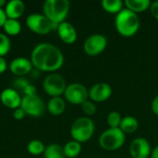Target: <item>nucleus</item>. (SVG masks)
<instances>
[{"instance_id": "19", "label": "nucleus", "mask_w": 158, "mask_h": 158, "mask_svg": "<svg viewBox=\"0 0 158 158\" xmlns=\"http://www.w3.org/2000/svg\"><path fill=\"white\" fill-rule=\"evenodd\" d=\"M138 127H139V122L137 118L131 116H127L122 118L119 129L125 134H131L138 130Z\"/></svg>"}, {"instance_id": "16", "label": "nucleus", "mask_w": 158, "mask_h": 158, "mask_svg": "<svg viewBox=\"0 0 158 158\" xmlns=\"http://www.w3.org/2000/svg\"><path fill=\"white\" fill-rule=\"evenodd\" d=\"M4 10L7 19H18L25 11V4L21 0H11L6 3Z\"/></svg>"}, {"instance_id": "22", "label": "nucleus", "mask_w": 158, "mask_h": 158, "mask_svg": "<svg viewBox=\"0 0 158 158\" xmlns=\"http://www.w3.org/2000/svg\"><path fill=\"white\" fill-rule=\"evenodd\" d=\"M44 156V158H66L63 147L56 143H52L46 146Z\"/></svg>"}, {"instance_id": "3", "label": "nucleus", "mask_w": 158, "mask_h": 158, "mask_svg": "<svg viewBox=\"0 0 158 158\" xmlns=\"http://www.w3.org/2000/svg\"><path fill=\"white\" fill-rule=\"evenodd\" d=\"M69 11L68 0H46L43 5V14L56 25L64 22Z\"/></svg>"}, {"instance_id": "8", "label": "nucleus", "mask_w": 158, "mask_h": 158, "mask_svg": "<svg viewBox=\"0 0 158 158\" xmlns=\"http://www.w3.org/2000/svg\"><path fill=\"white\" fill-rule=\"evenodd\" d=\"M20 107L23 109L27 116H30L31 118H39L44 114L46 106L43 99L35 94L23 96L21 99Z\"/></svg>"}, {"instance_id": "35", "label": "nucleus", "mask_w": 158, "mask_h": 158, "mask_svg": "<svg viewBox=\"0 0 158 158\" xmlns=\"http://www.w3.org/2000/svg\"><path fill=\"white\" fill-rule=\"evenodd\" d=\"M151 158H158V145L156 146L151 152Z\"/></svg>"}, {"instance_id": "36", "label": "nucleus", "mask_w": 158, "mask_h": 158, "mask_svg": "<svg viewBox=\"0 0 158 158\" xmlns=\"http://www.w3.org/2000/svg\"><path fill=\"white\" fill-rule=\"evenodd\" d=\"M6 0H0V8H5V6H6Z\"/></svg>"}, {"instance_id": "14", "label": "nucleus", "mask_w": 158, "mask_h": 158, "mask_svg": "<svg viewBox=\"0 0 158 158\" xmlns=\"http://www.w3.org/2000/svg\"><path fill=\"white\" fill-rule=\"evenodd\" d=\"M21 99L22 97L19 93L14 88H6L3 90L0 94V101L3 106L13 110L20 107Z\"/></svg>"}, {"instance_id": "5", "label": "nucleus", "mask_w": 158, "mask_h": 158, "mask_svg": "<svg viewBox=\"0 0 158 158\" xmlns=\"http://www.w3.org/2000/svg\"><path fill=\"white\" fill-rule=\"evenodd\" d=\"M125 133L119 129L109 128L102 132L99 137L100 146L106 151H116L121 148L125 143Z\"/></svg>"}, {"instance_id": "12", "label": "nucleus", "mask_w": 158, "mask_h": 158, "mask_svg": "<svg viewBox=\"0 0 158 158\" xmlns=\"http://www.w3.org/2000/svg\"><path fill=\"white\" fill-rule=\"evenodd\" d=\"M112 87L106 82H98L89 90V98L92 102H105L112 95Z\"/></svg>"}, {"instance_id": "31", "label": "nucleus", "mask_w": 158, "mask_h": 158, "mask_svg": "<svg viewBox=\"0 0 158 158\" xmlns=\"http://www.w3.org/2000/svg\"><path fill=\"white\" fill-rule=\"evenodd\" d=\"M150 9H151V14L153 15V17L158 20V1L153 2L151 4Z\"/></svg>"}, {"instance_id": "33", "label": "nucleus", "mask_w": 158, "mask_h": 158, "mask_svg": "<svg viewBox=\"0 0 158 158\" xmlns=\"http://www.w3.org/2000/svg\"><path fill=\"white\" fill-rule=\"evenodd\" d=\"M7 67H8V66H7L6 60L4 57L0 56V74H3V73L6 70Z\"/></svg>"}, {"instance_id": "26", "label": "nucleus", "mask_w": 158, "mask_h": 158, "mask_svg": "<svg viewBox=\"0 0 158 158\" xmlns=\"http://www.w3.org/2000/svg\"><path fill=\"white\" fill-rule=\"evenodd\" d=\"M11 48V43L8 36L0 32V56L4 57L8 54Z\"/></svg>"}, {"instance_id": "20", "label": "nucleus", "mask_w": 158, "mask_h": 158, "mask_svg": "<svg viewBox=\"0 0 158 158\" xmlns=\"http://www.w3.org/2000/svg\"><path fill=\"white\" fill-rule=\"evenodd\" d=\"M65 156L68 158L77 157L81 152V143L76 141H69L63 146Z\"/></svg>"}, {"instance_id": "15", "label": "nucleus", "mask_w": 158, "mask_h": 158, "mask_svg": "<svg viewBox=\"0 0 158 158\" xmlns=\"http://www.w3.org/2000/svg\"><path fill=\"white\" fill-rule=\"evenodd\" d=\"M57 33L60 40L68 44H71L77 40V31L74 26L67 21L60 23L57 27Z\"/></svg>"}, {"instance_id": "4", "label": "nucleus", "mask_w": 158, "mask_h": 158, "mask_svg": "<svg viewBox=\"0 0 158 158\" xmlns=\"http://www.w3.org/2000/svg\"><path fill=\"white\" fill-rule=\"evenodd\" d=\"M94 132V123L88 117H81L74 120L70 127V135L73 141L80 143L88 142Z\"/></svg>"}, {"instance_id": "23", "label": "nucleus", "mask_w": 158, "mask_h": 158, "mask_svg": "<svg viewBox=\"0 0 158 158\" xmlns=\"http://www.w3.org/2000/svg\"><path fill=\"white\" fill-rule=\"evenodd\" d=\"M102 7L108 13L118 14L123 9V2L120 0H103Z\"/></svg>"}, {"instance_id": "1", "label": "nucleus", "mask_w": 158, "mask_h": 158, "mask_svg": "<svg viewBox=\"0 0 158 158\" xmlns=\"http://www.w3.org/2000/svg\"><path fill=\"white\" fill-rule=\"evenodd\" d=\"M31 61L33 68L40 71L54 73L60 69L64 64L62 52L53 44H38L31 51Z\"/></svg>"}, {"instance_id": "28", "label": "nucleus", "mask_w": 158, "mask_h": 158, "mask_svg": "<svg viewBox=\"0 0 158 158\" xmlns=\"http://www.w3.org/2000/svg\"><path fill=\"white\" fill-rule=\"evenodd\" d=\"M30 84L29 81L27 79H25L24 77H18L14 82H13V85H14V89L17 90L18 92L19 91H24L25 88Z\"/></svg>"}, {"instance_id": "10", "label": "nucleus", "mask_w": 158, "mask_h": 158, "mask_svg": "<svg viewBox=\"0 0 158 158\" xmlns=\"http://www.w3.org/2000/svg\"><path fill=\"white\" fill-rule=\"evenodd\" d=\"M107 39L105 35L95 33L90 35L84 42L83 49L84 52L91 56H98L106 48Z\"/></svg>"}, {"instance_id": "34", "label": "nucleus", "mask_w": 158, "mask_h": 158, "mask_svg": "<svg viewBox=\"0 0 158 158\" xmlns=\"http://www.w3.org/2000/svg\"><path fill=\"white\" fill-rule=\"evenodd\" d=\"M6 19H7V17L5 13L4 8H0V28H3Z\"/></svg>"}, {"instance_id": "21", "label": "nucleus", "mask_w": 158, "mask_h": 158, "mask_svg": "<svg viewBox=\"0 0 158 158\" xmlns=\"http://www.w3.org/2000/svg\"><path fill=\"white\" fill-rule=\"evenodd\" d=\"M5 34L7 36H16L21 31V24L18 19H7L3 26Z\"/></svg>"}, {"instance_id": "6", "label": "nucleus", "mask_w": 158, "mask_h": 158, "mask_svg": "<svg viewBox=\"0 0 158 158\" xmlns=\"http://www.w3.org/2000/svg\"><path fill=\"white\" fill-rule=\"evenodd\" d=\"M26 25L30 31L36 34L44 35L52 30H57L58 25L52 23L44 14L32 13L26 18Z\"/></svg>"}, {"instance_id": "29", "label": "nucleus", "mask_w": 158, "mask_h": 158, "mask_svg": "<svg viewBox=\"0 0 158 158\" xmlns=\"http://www.w3.org/2000/svg\"><path fill=\"white\" fill-rule=\"evenodd\" d=\"M25 116H27V115L25 114V112L23 111V109L21 107H19L13 111V118L16 120H22L25 118Z\"/></svg>"}, {"instance_id": "11", "label": "nucleus", "mask_w": 158, "mask_h": 158, "mask_svg": "<svg viewBox=\"0 0 158 158\" xmlns=\"http://www.w3.org/2000/svg\"><path fill=\"white\" fill-rule=\"evenodd\" d=\"M9 70L17 77H23L32 71L33 66L31 59L24 56H18L11 60L8 65Z\"/></svg>"}, {"instance_id": "2", "label": "nucleus", "mask_w": 158, "mask_h": 158, "mask_svg": "<svg viewBox=\"0 0 158 158\" xmlns=\"http://www.w3.org/2000/svg\"><path fill=\"white\" fill-rule=\"evenodd\" d=\"M115 26L121 36L131 37L139 31L140 19L136 13L128 8H123L116 16Z\"/></svg>"}, {"instance_id": "27", "label": "nucleus", "mask_w": 158, "mask_h": 158, "mask_svg": "<svg viewBox=\"0 0 158 158\" xmlns=\"http://www.w3.org/2000/svg\"><path fill=\"white\" fill-rule=\"evenodd\" d=\"M81 108L82 111L84 112V114H86L87 116H94L96 113V106L94 102L92 101H85L82 105H81Z\"/></svg>"}, {"instance_id": "25", "label": "nucleus", "mask_w": 158, "mask_h": 158, "mask_svg": "<svg viewBox=\"0 0 158 158\" xmlns=\"http://www.w3.org/2000/svg\"><path fill=\"white\" fill-rule=\"evenodd\" d=\"M121 120H122V117H121V115H120L118 112H117V111H112V112H110V113L107 115V118H106L107 124H108L109 128H112V129L119 128L120 123H121Z\"/></svg>"}, {"instance_id": "30", "label": "nucleus", "mask_w": 158, "mask_h": 158, "mask_svg": "<svg viewBox=\"0 0 158 158\" xmlns=\"http://www.w3.org/2000/svg\"><path fill=\"white\" fill-rule=\"evenodd\" d=\"M24 96H30V95H35L36 94V88L34 85H32L31 83H30L26 88L25 90L22 92Z\"/></svg>"}, {"instance_id": "32", "label": "nucleus", "mask_w": 158, "mask_h": 158, "mask_svg": "<svg viewBox=\"0 0 158 158\" xmlns=\"http://www.w3.org/2000/svg\"><path fill=\"white\" fill-rule=\"evenodd\" d=\"M151 108H152V111L154 112V114L158 116V94L154 98V100L151 104Z\"/></svg>"}, {"instance_id": "9", "label": "nucleus", "mask_w": 158, "mask_h": 158, "mask_svg": "<svg viewBox=\"0 0 158 158\" xmlns=\"http://www.w3.org/2000/svg\"><path fill=\"white\" fill-rule=\"evenodd\" d=\"M65 99L72 105H82L89 98V91L81 83H70L64 93Z\"/></svg>"}, {"instance_id": "17", "label": "nucleus", "mask_w": 158, "mask_h": 158, "mask_svg": "<svg viewBox=\"0 0 158 158\" xmlns=\"http://www.w3.org/2000/svg\"><path fill=\"white\" fill-rule=\"evenodd\" d=\"M47 111L53 116H59L66 109V103L62 97H51L46 104Z\"/></svg>"}, {"instance_id": "7", "label": "nucleus", "mask_w": 158, "mask_h": 158, "mask_svg": "<svg viewBox=\"0 0 158 158\" xmlns=\"http://www.w3.org/2000/svg\"><path fill=\"white\" fill-rule=\"evenodd\" d=\"M67 86L66 80L56 72L48 74L43 81L44 91L51 97H60L64 94Z\"/></svg>"}, {"instance_id": "13", "label": "nucleus", "mask_w": 158, "mask_h": 158, "mask_svg": "<svg viewBox=\"0 0 158 158\" xmlns=\"http://www.w3.org/2000/svg\"><path fill=\"white\" fill-rule=\"evenodd\" d=\"M130 154L132 158H148L151 155V145L146 139L136 138L130 145Z\"/></svg>"}, {"instance_id": "24", "label": "nucleus", "mask_w": 158, "mask_h": 158, "mask_svg": "<svg viewBox=\"0 0 158 158\" xmlns=\"http://www.w3.org/2000/svg\"><path fill=\"white\" fill-rule=\"evenodd\" d=\"M44 143L40 140H31L27 145V151L32 156H40L44 153L45 150Z\"/></svg>"}, {"instance_id": "18", "label": "nucleus", "mask_w": 158, "mask_h": 158, "mask_svg": "<svg viewBox=\"0 0 158 158\" xmlns=\"http://www.w3.org/2000/svg\"><path fill=\"white\" fill-rule=\"evenodd\" d=\"M124 4L126 8L137 14L150 8L152 3L150 0H126Z\"/></svg>"}]
</instances>
